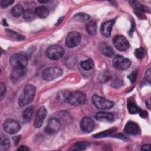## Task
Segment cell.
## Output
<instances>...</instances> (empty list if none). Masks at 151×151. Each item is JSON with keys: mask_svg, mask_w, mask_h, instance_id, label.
Segmentation results:
<instances>
[{"mask_svg": "<svg viewBox=\"0 0 151 151\" xmlns=\"http://www.w3.org/2000/svg\"><path fill=\"white\" fill-rule=\"evenodd\" d=\"M36 88L32 84H27L23 89L18 99V104L24 107L29 104L34 98Z\"/></svg>", "mask_w": 151, "mask_h": 151, "instance_id": "obj_1", "label": "cell"}, {"mask_svg": "<svg viewBox=\"0 0 151 151\" xmlns=\"http://www.w3.org/2000/svg\"><path fill=\"white\" fill-rule=\"evenodd\" d=\"M91 101L94 106L100 110L109 109L114 106L113 101L96 94L92 97Z\"/></svg>", "mask_w": 151, "mask_h": 151, "instance_id": "obj_2", "label": "cell"}, {"mask_svg": "<svg viewBox=\"0 0 151 151\" xmlns=\"http://www.w3.org/2000/svg\"><path fill=\"white\" fill-rule=\"evenodd\" d=\"M9 63L12 68H25L28 64V60L22 54H14L11 56Z\"/></svg>", "mask_w": 151, "mask_h": 151, "instance_id": "obj_3", "label": "cell"}, {"mask_svg": "<svg viewBox=\"0 0 151 151\" xmlns=\"http://www.w3.org/2000/svg\"><path fill=\"white\" fill-rule=\"evenodd\" d=\"M63 70L58 67H50L42 73V77L46 81H52L63 74Z\"/></svg>", "mask_w": 151, "mask_h": 151, "instance_id": "obj_4", "label": "cell"}, {"mask_svg": "<svg viewBox=\"0 0 151 151\" xmlns=\"http://www.w3.org/2000/svg\"><path fill=\"white\" fill-rule=\"evenodd\" d=\"M64 54V50L59 45H52L46 50L47 57L52 60H57L61 58Z\"/></svg>", "mask_w": 151, "mask_h": 151, "instance_id": "obj_5", "label": "cell"}, {"mask_svg": "<svg viewBox=\"0 0 151 151\" xmlns=\"http://www.w3.org/2000/svg\"><path fill=\"white\" fill-rule=\"evenodd\" d=\"M87 100L86 96L84 93L80 91H71L67 102L71 105L78 106L83 104Z\"/></svg>", "mask_w": 151, "mask_h": 151, "instance_id": "obj_6", "label": "cell"}, {"mask_svg": "<svg viewBox=\"0 0 151 151\" xmlns=\"http://www.w3.org/2000/svg\"><path fill=\"white\" fill-rule=\"evenodd\" d=\"M131 65V61L127 58H126L120 55L115 56L113 60V67L120 70H124L130 67Z\"/></svg>", "mask_w": 151, "mask_h": 151, "instance_id": "obj_7", "label": "cell"}, {"mask_svg": "<svg viewBox=\"0 0 151 151\" xmlns=\"http://www.w3.org/2000/svg\"><path fill=\"white\" fill-rule=\"evenodd\" d=\"M3 127L5 132L10 134L17 133L21 129L20 124L15 120L8 119L3 123Z\"/></svg>", "mask_w": 151, "mask_h": 151, "instance_id": "obj_8", "label": "cell"}, {"mask_svg": "<svg viewBox=\"0 0 151 151\" xmlns=\"http://www.w3.org/2000/svg\"><path fill=\"white\" fill-rule=\"evenodd\" d=\"M81 41V35L77 31L69 32L65 39V45L68 48H74L77 46Z\"/></svg>", "mask_w": 151, "mask_h": 151, "instance_id": "obj_9", "label": "cell"}, {"mask_svg": "<svg viewBox=\"0 0 151 151\" xmlns=\"http://www.w3.org/2000/svg\"><path fill=\"white\" fill-rule=\"evenodd\" d=\"M114 47L121 51L127 50L129 47V43L127 40L123 35H117L113 39Z\"/></svg>", "mask_w": 151, "mask_h": 151, "instance_id": "obj_10", "label": "cell"}, {"mask_svg": "<svg viewBox=\"0 0 151 151\" xmlns=\"http://www.w3.org/2000/svg\"><path fill=\"white\" fill-rule=\"evenodd\" d=\"M60 127V122L56 118H51L48 121V123L45 128V132L48 134H52L58 132Z\"/></svg>", "mask_w": 151, "mask_h": 151, "instance_id": "obj_11", "label": "cell"}, {"mask_svg": "<svg viewBox=\"0 0 151 151\" xmlns=\"http://www.w3.org/2000/svg\"><path fill=\"white\" fill-rule=\"evenodd\" d=\"M47 114V110L45 107L41 106L38 109L35 114L34 122V126L35 128H40L42 126Z\"/></svg>", "mask_w": 151, "mask_h": 151, "instance_id": "obj_12", "label": "cell"}, {"mask_svg": "<svg viewBox=\"0 0 151 151\" xmlns=\"http://www.w3.org/2000/svg\"><path fill=\"white\" fill-rule=\"evenodd\" d=\"M80 126L83 132L89 133L94 129L95 124L94 121L90 117H85L81 120L80 122Z\"/></svg>", "mask_w": 151, "mask_h": 151, "instance_id": "obj_13", "label": "cell"}, {"mask_svg": "<svg viewBox=\"0 0 151 151\" xmlns=\"http://www.w3.org/2000/svg\"><path fill=\"white\" fill-rule=\"evenodd\" d=\"M124 131L130 135H137L140 133V129L137 124L133 122H128L124 127Z\"/></svg>", "mask_w": 151, "mask_h": 151, "instance_id": "obj_14", "label": "cell"}, {"mask_svg": "<svg viewBox=\"0 0 151 151\" xmlns=\"http://www.w3.org/2000/svg\"><path fill=\"white\" fill-rule=\"evenodd\" d=\"M95 118L97 120L100 122H112L114 120V117L112 113L106 111H100L97 113L95 115Z\"/></svg>", "mask_w": 151, "mask_h": 151, "instance_id": "obj_15", "label": "cell"}, {"mask_svg": "<svg viewBox=\"0 0 151 151\" xmlns=\"http://www.w3.org/2000/svg\"><path fill=\"white\" fill-rule=\"evenodd\" d=\"M114 21L110 20V21L104 22L101 24L100 30H101V34L104 37H108L110 36L111 32L112 31V28L114 25Z\"/></svg>", "mask_w": 151, "mask_h": 151, "instance_id": "obj_16", "label": "cell"}, {"mask_svg": "<svg viewBox=\"0 0 151 151\" xmlns=\"http://www.w3.org/2000/svg\"><path fill=\"white\" fill-rule=\"evenodd\" d=\"M26 74L25 68H12L10 77L13 82L18 81Z\"/></svg>", "mask_w": 151, "mask_h": 151, "instance_id": "obj_17", "label": "cell"}, {"mask_svg": "<svg viewBox=\"0 0 151 151\" xmlns=\"http://www.w3.org/2000/svg\"><path fill=\"white\" fill-rule=\"evenodd\" d=\"M99 50L103 55L108 57H111L114 54L113 49L106 42H101L99 45Z\"/></svg>", "mask_w": 151, "mask_h": 151, "instance_id": "obj_18", "label": "cell"}, {"mask_svg": "<svg viewBox=\"0 0 151 151\" xmlns=\"http://www.w3.org/2000/svg\"><path fill=\"white\" fill-rule=\"evenodd\" d=\"M33 111H34V107L32 106L27 107L23 111L22 117V120L25 123H28L30 122L32 118Z\"/></svg>", "mask_w": 151, "mask_h": 151, "instance_id": "obj_19", "label": "cell"}, {"mask_svg": "<svg viewBox=\"0 0 151 151\" xmlns=\"http://www.w3.org/2000/svg\"><path fill=\"white\" fill-rule=\"evenodd\" d=\"M35 15L38 17L44 18H46L49 15V10L45 6H40L35 8Z\"/></svg>", "mask_w": 151, "mask_h": 151, "instance_id": "obj_20", "label": "cell"}, {"mask_svg": "<svg viewBox=\"0 0 151 151\" xmlns=\"http://www.w3.org/2000/svg\"><path fill=\"white\" fill-rule=\"evenodd\" d=\"M71 93V91L69 90H63L58 93L57 94V99L62 103L64 102H67V100L68 99V97L70 96V94Z\"/></svg>", "mask_w": 151, "mask_h": 151, "instance_id": "obj_21", "label": "cell"}, {"mask_svg": "<svg viewBox=\"0 0 151 151\" xmlns=\"http://www.w3.org/2000/svg\"><path fill=\"white\" fill-rule=\"evenodd\" d=\"M89 143L86 141L78 142L73 145L71 147L70 150H85L88 146Z\"/></svg>", "mask_w": 151, "mask_h": 151, "instance_id": "obj_22", "label": "cell"}, {"mask_svg": "<svg viewBox=\"0 0 151 151\" xmlns=\"http://www.w3.org/2000/svg\"><path fill=\"white\" fill-rule=\"evenodd\" d=\"M130 4L132 7H133L136 10L139 12L142 11H149V8L147 6H146L142 4H141L140 2L136 1H129Z\"/></svg>", "mask_w": 151, "mask_h": 151, "instance_id": "obj_23", "label": "cell"}, {"mask_svg": "<svg viewBox=\"0 0 151 151\" xmlns=\"http://www.w3.org/2000/svg\"><path fill=\"white\" fill-rule=\"evenodd\" d=\"M86 29L87 32L91 35H94L97 32V24L94 21H91L86 24Z\"/></svg>", "mask_w": 151, "mask_h": 151, "instance_id": "obj_24", "label": "cell"}, {"mask_svg": "<svg viewBox=\"0 0 151 151\" xmlns=\"http://www.w3.org/2000/svg\"><path fill=\"white\" fill-rule=\"evenodd\" d=\"M24 12L23 6L21 4H17L11 9V13L15 17H20Z\"/></svg>", "mask_w": 151, "mask_h": 151, "instance_id": "obj_25", "label": "cell"}, {"mask_svg": "<svg viewBox=\"0 0 151 151\" xmlns=\"http://www.w3.org/2000/svg\"><path fill=\"white\" fill-rule=\"evenodd\" d=\"M94 61L91 59H87L80 63L81 67L84 70H90L94 67Z\"/></svg>", "mask_w": 151, "mask_h": 151, "instance_id": "obj_26", "label": "cell"}, {"mask_svg": "<svg viewBox=\"0 0 151 151\" xmlns=\"http://www.w3.org/2000/svg\"><path fill=\"white\" fill-rule=\"evenodd\" d=\"M24 18L28 21H31L35 19V11H33L31 9L25 10L23 13Z\"/></svg>", "mask_w": 151, "mask_h": 151, "instance_id": "obj_27", "label": "cell"}, {"mask_svg": "<svg viewBox=\"0 0 151 151\" xmlns=\"http://www.w3.org/2000/svg\"><path fill=\"white\" fill-rule=\"evenodd\" d=\"M90 17L84 13H78L77 14H76L73 19H74L75 21H81V22H84L87 21L89 19Z\"/></svg>", "mask_w": 151, "mask_h": 151, "instance_id": "obj_28", "label": "cell"}, {"mask_svg": "<svg viewBox=\"0 0 151 151\" xmlns=\"http://www.w3.org/2000/svg\"><path fill=\"white\" fill-rule=\"evenodd\" d=\"M127 106L129 112L130 114H136L137 113H138L139 108H138V107L133 102L129 101L127 103Z\"/></svg>", "mask_w": 151, "mask_h": 151, "instance_id": "obj_29", "label": "cell"}, {"mask_svg": "<svg viewBox=\"0 0 151 151\" xmlns=\"http://www.w3.org/2000/svg\"><path fill=\"white\" fill-rule=\"evenodd\" d=\"M116 131V128L115 127H112L109 130H107L104 132H101L100 133H97L95 135H94V137H106L111 133H114V132Z\"/></svg>", "mask_w": 151, "mask_h": 151, "instance_id": "obj_30", "label": "cell"}, {"mask_svg": "<svg viewBox=\"0 0 151 151\" xmlns=\"http://www.w3.org/2000/svg\"><path fill=\"white\" fill-rule=\"evenodd\" d=\"M7 33L9 35V36H11L12 38H14V39H16L17 40H24V37L17 34L16 32L14 31H12L11 29H6V30Z\"/></svg>", "mask_w": 151, "mask_h": 151, "instance_id": "obj_31", "label": "cell"}, {"mask_svg": "<svg viewBox=\"0 0 151 151\" xmlns=\"http://www.w3.org/2000/svg\"><path fill=\"white\" fill-rule=\"evenodd\" d=\"M10 146V142L8 139H5L1 142L0 150L1 151L7 150Z\"/></svg>", "mask_w": 151, "mask_h": 151, "instance_id": "obj_32", "label": "cell"}, {"mask_svg": "<svg viewBox=\"0 0 151 151\" xmlns=\"http://www.w3.org/2000/svg\"><path fill=\"white\" fill-rule=\"evenodd\" d=\"M145 54V51L142 48H139L135 50L134 51V55L137 58H142L144 56Z\"/></svg>", "mask_w": 151, "mask_h": 151, "instance_id": "obj_33", "label": "cell"}, {"mask_svg": "<svg viewBox=\"0 0 151 151\" xmlns=\"http://www.w3.org/2000/svg\"><path fill=\"white\" fill-rule=\"evenodd\" d=\"M6 91V88L5 85L3 83H1L0 84V99L2 100L5 97V93Z\"/></svg>", "mask_w": 151, "mask_h": 151, "instance_id": "obj_34", "label": "cell"}, {"mask_svg": "<svg viewBox=\"0 0 151 151\" xmlns=\"http://www.w3.org/2000/svg\"><path fill=\"white\" fill-rule=\"evenodd\" d=\"M14 2V1L13 0H1L0 1V4L1 7L2 8H6L11 5H12Z\"/></svg>", "mask_w": 151, "mask_h": 151, "instance_id": "obj_35", "label": "cell"}, {"mask_svg": "<svg viewBox=\"0 0 151 151\" xmlns=\"http://www.w3.org/2000/svg\"><path fill=\"white\" fill-rule=\"evenodd\" d=\"M112 86L114 87H119L120 86H122L123 84V81L121 79H120L119 78L116 77L115 79H114V80H113L112 81Z\"/></svg>", "mask_w": 151, "mask_h": 151, "instance_id": "obj_36", "label": "cell"}, {"mask_svg": "<svg viewBox=\"0 0 151 151\" xmlns=\"http://www.w3.org/2000/svg\"><path fill=\"white\" fill-rule=\"evenodd\" d=\"M137 72L136 71H133V73H132L129 76H128V78H129V80H130V81H131V83H133L134 81H135V80H136V77H137Z\"/></svg>", "mask_w": 151, "mask_h": 151, "instance_id": "obj_37", "label": "cell"}, {"mask_svg": "<svg viewBox=\"0 0 151 151\" xmlns=\"http://www.w3.org/2000/svg\"><path fill=\"white\" fill-rule=\"evenodd\" d=\"M145 78L146 80L150 83V79H151V74H150V68H148L146 72H145Z\"/></svg>", "mask_w": 151, "mask_h": 151, "instance_id": "obj_38", "label": "cell"}, {"mask_svg": "<svg viewBox=\"0 0 151 151\" xmlns=\"http://www.w3.org/2000/svg\"><path fill=\"white\" fill-rule=\"evenodd\" d=\"M138 113H139L140 116L141 117H145L147 116V111H145V110H141V109H139V110Z\"/></svg>", "mask_w": 151, "mask_h": 151, "instance_id": "obj_39", "label": "cell"}, {"mask_svg": "<svg viewBox=\"0 0 151 151\" xmlns=\"http://www.w3.org/2000/svg\"><path fill=\"white\" fill-rule=\"evenodd\" d=\"M150 145H143V146H142L141 150H150Z\"/></svg>", "mask_w": 151, "mask_h": 151, "instance_id": "obj_40", "label": "cell"}, {"mask_svg": "<svg viewBox=\"0 0 151 151\" xmlns=\"http://www.w3.org/2000/svg\"><path fill=\"white\" fill-rule=\"evenodd\" d=\"M29 149L28 147H27L26 146H21L19 147H18L17 149V150H29Z\"/></svg>", "mask_w": 151, "mask_h": 151, "instance_id": "obj_41", "label": "cell"}, {"mask_svg": "<svg viewBox=\"0 0 151 151\" xmlns=\"http://www.w3.org/2000/svg\"><path fill=\"white\" fill-rule=\"evenodd\" d=\"M20 139H21V136H17L13 137V140H14V143H15V145H17L19 142Z\"/></svg>", "mask_w": 151, "mask_h": 151, "instance_id": "obj_42", "label": "cell"}, {"mask_svg": "<svg viewBox=\"0 0 151 151\" xmlns=\"http://www.w3.org/2000/svg\"><path fill=\"white\" fill-rule=\"evenodd\" d=\"M38 2L41 4H44V3H47L48 1H38Z\"/></svg>", "mask_w": 151, "mask_h": 151, "instance_id": "obj_43", "label": "cell"}]
</instances>
